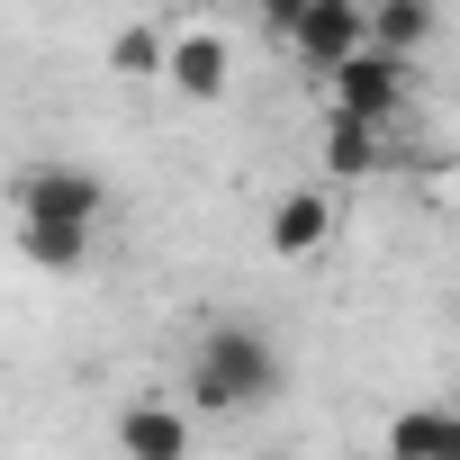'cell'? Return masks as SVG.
Returning a JSON list of instances; mask_svg holds the SVG:
<instances>
[{"label": "cell", "instance_id": "6da1fadb", "mask_svg": "<svg viewBox=\"0 0 460 460\" xmlns=\"http://www.w3.org/2000/svg\"><path fill=\"white\" fill-rule=\"evenodd\" d=\"M280 397V343L262 325H208L190 352V415H253Z\"/></svg>", "mask_w": 460, "mask_h": 460}, {"label": "cell", "instance_id": "7a4b0ae2", "mask_svg": "<svg viewBox=\"0 0 460 460\" xmlns=\"http://www.w3.org/2000/svg\"><path fill=\"white\" fill-rule=\"evenodd\" d=\"M316 91H325V118H361V127H406L415 118V64L379 55V46H352L343 64H325Z\"/></svg>", "mask_w": 460, "mask_h": 460}, {"label": "cell", "instance_id": "3957f363", "mask_svg": "<svg viewBox=\"0 0 460 460\" xmlns=\"http://www.w3.org/2000/svg\"><path fill=\"white\" fill-rule=\"evenodd\" d=\"M163 82H172L190 109H217L226 91H235V46H226V28H208V19L163 28Z\"/></svg>", "mask_w": 460, "mask_h": 460}, {"label": "cell", "instance_id": "277c9868", "mask_svg": "<svg viewBox=\"0 0 460 460\" xmlns=\"http://www.w3.org/2000/svg\"><path fill=\"white\" fill-rule=\"evenodd\" d=\"M10 199H19V217H55V226H100L109 217V181L91 163H28L10 181Z\"/></svg>", "mask_w": 460, "mask_h": 460}, {"label": "cell", "instance_id": "5b68a950", "mask_svg": "<svg viewBox=\"0 0 460 460\" xmlns=\"http://www.w3.org/2000/svg\"><path fill=\"white\" fill-rule=\"evenodd\" d=\"M334 226H343V199H334V181H298V190H280V199H271L262 244H271L280 262H316V253L334 244Z\"/></svg>", "mask_w": 460, "mask_h": 460}, {"label": "cell", "instance_id": "8992f818", "mask_svg": "<svg viewBox=\"0 0 460 460\" xmlns=\"http://www.w3.org/2000/svg\"><path fill=\"white\" fill-rule=\"evenodd\" d=\"M298 64H307V82L325 73V64H343L352 46H361V0H307V10L289 19V37H280Z\"/></svg>", "mask_w": 460, "mask_h": 460}, {"label": "cell", "instance_id": "52a82bcc", "mask_svg": "<svg viewBox=\"0 0 460 460\" xmlns=\"http://www.w3.org/2000/svg\"><path fill=\"white\" fill-rule=\"evenodd\" d=\"M118 460H190V406L127 397L118 406Z\"/></svg>", "mask_w": 460, "mask_h": 460}, {"label": "cell", "instance_id": "ba28073f", "mask_svg": "<svg viewBox=\"0 0 460 460\" xmlns=\"http://www.w3.org/2000/svg\"><path fill=\"white\" fill-rule=\"evenodd\" d=\"M397 163V127H361V118H325V172L316 181H379Z\"/></svg>", "mask_w": 460, "mask_h": 460}, {"label": "cell", "instance_id": "9c48e42d", "mask_svg": "<svg viewBox=\"0 0 460 460\" xmlns=\"http://www.w3.org/2000/svg\"><path fill=\"white\" fill-rule=\"evenodd\" d=\"M100 244V226H55V217H19V262L46 271V280H73Z\"/></svg>", "mask_w": 460, "mask_h": 460}, {"label": "cell", "instance_id": "30bf717a", "mask_svg": "<svg viewBox=\"0 0 460 460\" xmlns=\"http://www.w3.org/2000/svg\"><path fill=\"white\" fill-rule=\"evenodd\" d=\"M388 460H460V415H451V406H406V415H388Z\"/></svg>", "mask_w": 460, "mask_h": 460}, {"label": "cell", "instance_id": "8fae6325", "mask_svg": "<svg viewBox=\"0 0 460 460\" xmlns=\"http://www.w3.org/2000/svg\"><path fill=\"white\" fill-rule=\"evenodd\" d=\"M361 46L415 64V55L433 46V0H379V10H361Z\"/></svg>", "mask_w": 460, "mask_h": 460}, {"label": "cell", "instance_id": "7c38bea8", "mask_svg": "<svg viewBox=\"0 0 460 460\" xmlns=\"http://www.w3.org/2000/svg\"><path fill=\"white\" fill-rule=\"evenodd\" d=\"M109 73H118V82H163V28H145V19L118 28V37H109Z\"/></svg>", "mask_w": 460, "mask_h": 460}, {"label": "cell", "instance_id": "4fadbf2b", "mask_svg": "<svg viewBox=\"0 0 460 460\" xmlns=\"http://www.w3.org/2000/svg\"><path fill=\"white\" fill-rule=\"evenodd\" d=\"M253 10H262V28H271V37H289V19L307 10V0H253Z\"/></svg>", "mask_w": 460, "mask_h": 460}]
</instances>
